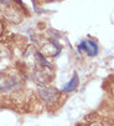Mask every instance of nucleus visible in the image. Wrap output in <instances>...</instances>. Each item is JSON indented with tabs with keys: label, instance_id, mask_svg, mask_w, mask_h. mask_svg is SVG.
Masks as SVG:
<instances>
[{
	"label": "nucleus",
	"instance_id": "f257e3e1",
	"mask_svg": "<svg viewBox=\"0 0 114 126\" xmlns=\"http://www.w3.org/2000/svg\"><path fill=\"white\" fill-rule=\"evenodd\" d=\"M80 51H86L89 56H94L98 54V45L93 40H82L78 45Z\"/></svg>",
	"mask_w": 114,
	"mask_h": 126
},
{
	"label": "nucleus",
	"instance_id": "f03ea898",
	"mask_svg": "<svg viewBox=\"0 0 114 126\" xmlns=\"http://www.w3.org/2000/svg\"><path fill=\"white\" fill-rule=\"evenodd\" d=\"M39 93H40V96L45 101H48V102L56 100L57 96H58V93H57L55 89H51V87H40Z\"/></svg>",
	"mask_w": 114,
	"mask_h": 126
},
{
	"label": "nucleus",
	"instance_id": "7ed1b4c3",
	"mask_svg": "<svg viewBox=\"0 0 114 126\" xmlns=\"http://www.w3.org/2000/svg\"><path fill=\"white\" fill-rule=\"evenodd\" d=\"M77 86H78V76L74 75V76L72 78V80H71L67 85L63 86L62 90H63L65 93H71V91H74V90L77 89Z\"/></svg>",
	"mask_w": 114,
	"mask_h": 126
}]
</instances>
